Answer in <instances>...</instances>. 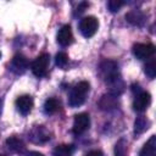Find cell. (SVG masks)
Returning a JSON list of instances; mask_svg holds the SVG:
<instances>
[{
  "instance_id": "cell-26",
  "label": "cell",
  "mask_w": 156,
  "mask_h": 156,
  "mask_svg": "<svg viewBox=\"0 0 156 156\" xmlns=\"http://www.w3.org/2000/svg\"><path fill=\"white\" fill-rule=\"evenodd\" d=\"M0 115H1V100H0Z\"/></svg>"
},
{
  "instance_id": "cell-13",
  "label": "cell",
  "mask_w": 156,
  "mask_h": 156,
  "mask_svg": "<svg viewBox=\"0 0 156 156\" xmlns=\"http://www.w3.org/2000/svg\"><path fill=\"white\" fill-rule=\"evenodd\" d=\"M6 146L9 150H11L12 152H16V154H22L26 150V145H24L23 140L15 135L6 139Z\"/></svg>"
},
{
  "instance_id": "cell-23",
  "label": "cell",
  "mask_w": 156,
  "mask_h": 156,
  "mask_svg": "<svg viewBox=\"0 0 156 156\" xmlns=\"http://www.w3.org/2000/svg\"><path fill=\"white\" fill-rule=\"evenodd\" d=\"M88 6H89V4H88V2H82V4L77 7V11H76V12H77L78 15H79V13H82V12H84V10H85Z\"/></svg>"
},
{
  "instance_id": "cell-19",
  "label": "cell",
  "mask_w": 156,
  "mask_h": 156,
  "mask_svg": "<svg viewBox=\"0 0 156 156\" xmlns=\"http://www.w3.org/2000/svg\"><path fill=\"white\" fill-rule=\"evenodd\" d=\"M144 72L145 74L150 78V79H154L155 76H156V61L154 57L149 58V61L146 62L145 67H144Z\"/></svg>"
},
{
  "instance_id": "cell-14",
  "label": "cell",
  "mask_w": 156,
  "mask_h": 156,
  "mask_svg": "<svg viewBox=\"0 0 156 156\" xmlns=\"http://www.w3.org/2000/svg\"><path fill=\"white\" fill-rule=\"evenodd\" d=\"M139 156H156V136L151 135L150 139L141 147Z\"/></svg>"
},
{
  "instance_id": "cell-10",
  "label": "cell",
  "mask_w": 156,
  "mask_h": 156,
  "mask_svg": "<svg viewBox=\"0 0 156 156\" xmlns=\"http://www.w3.org/2000/svg\"><path fill=\"white\" fill-rule=\"evenodd\" d=\"M16 108L17 111L26 116L28 115L30 111H32V107H33V98L30 95H21L16 99Z\"/></svg>"
},
{
  "instance_id": "cell-20",
  "label": "cell",
  "mask_w": 156,
  "mask_h": 156,
  "mask_svg": "<svg viewBox=\"0 0 156 156\" xmlns=\"http://www.w3.org/2000/svg\"><path fill=\"white\" fill-rule=\"evenodd\" d=\"M55 63L56 66H58L60 68H65L68 63V56L65 52H58L55 57Z\"/></svg>"
},
{
  "instance_id": "cell-4",
  "label": "cell",
  "mask_w": 156,
  "mask_h": 156,
  "mask_svg": "<svg viewBox=\"0 0 156 156\" xmlns=\"http://www.w3.org/2000/svg\"><path fill=\"white\" fill-rule=\"evenodd\" d=\"M98 28H99V21L94 16L84 17L79 22V30H80L82 35L85 37V38L93 37L96 33Z\"/></svg>"
},
{
  "instance_id": "cell-27",
  "label": "cell",
  "mask_w": 156,
  "mask_h": 156,
  "mask_svg": "<svg viewBox=\"0 0 156 156\" xmlns=\"http://www.w3.org/2000/svg\"><path fill=\"white\" fill-rule=\"evenodd\" d=\"M0 156H6V155H0Z\"/></svg>"
},
{
  "instance_id": "cell-7",
  "label": "cell",
  "mask_w": 156,
  "mask_h": 156,
  "mask_svg": "<svg viewBox=\"0 0 156 156\" xmlns=\"http://www.w3.org/2000/svg\"><path fill=\"white\" fill-rule=\"evenodd\" d=\"M28 65H29V63H28L27 57L23 56V55H21V54H17V55H15L13 58L11 60L9 68H10V71L13 72L15 74H22V73H24V72L27 71Z\"/></svg>"
},
{
  "instance_id": "cell-21",
  "label": "cell",
  "mask_w": 156,
  "mask_h": 156,
  "mask_svg": "<svg viewBox=\"0 0 156 156\" xmlns=\"http://www.w3.org/2000/svg\"><path fill=\"white\" fill-rule=\"evenodd\" d=\"M126 141L124 139H121L117 141V144L115 145V155L116 156H126Z\"/></svg>"
},
{
  "instance_id": "cell-9",
  "label": "cell",
  "mask_w": 156,
  "mask_h": 156,
  "mask_svg": "<svg viewBox=\"0 0 156 156\" xmlns=\"http://www.w3.org/2000/svg\"><path fill=\"white\" fill-rule=\"evenodd\" d=\"M29 139L35 144H43L50 140V133L44 126H37L29 132Z\"/></svg>"
},
{
  "instance_id": "cell-16",
  "label": "cell",
  "mask_w": 156,
  "mask_h": 156,
  "mask_svg": "<svg viewBox=\"0 0 156 156\" xmlns=\"http://www.w3.org/2000/svg\"><path fill=\"white\" fill-rule=\"evenodd\" d=\"M73 151H74L73 145L61 144L54 149L52 156H73Z\"/></svg>"
},
{
  "instance_id": "cell-11",
  "label": "cell",
  "mask_w": 156,
  "mask_h": 156,
  "mask_svg": "<svg viewBox=\"0 0 156 156\" xmlns=\"http://www.w3.org/2000/svg\"><path fill=\"white\" fill-rule=\"evenodd\" d=\"M57 43L61 46H68L73 43V33L68 24L62 26L57 32Z\"/></svg>"
},
{
  "instance_id": "cell-22",
  "label": "cell",
  "mask_w": 156,
  "mask_h": 156,
  "mask_svg": "<svg viewBox=\"0 0 156 156\" xmlns=\"http://www.w3.org/2000/svg\"><path fill=\"white\" fill-rule=\"evenodd\" d=\"M124 5V1H121V0H110L107 2V7L111 12H117L119 11V9Z\"/></svg>"
},
{
  "instance_id": "cell-1",
  "label": "cell",
  "mask_w": 156,
  "mask_h": 156,
  "mask_svg": "<svg viewBox=\"0 0 156 156\" xmlns=\"http://www.w3.org/2000/svg\"><path fill=\"white\" fill-rule=\"evenodd\" d=\"M89 83L83 80V82H79L78 84H76L71 93H69V96H68V105L71 107H78L80 105L84 104L85 99H87V95L89 93Z\"/></svg>"
},
{
  "instance_id": "cell-15",
  "label": "cell",
  "mask_w": 156,
  "mask_h": 156,
  "mask_svg": "<svg viewBox=\"0 0 156 156\" xmlns=\"http://www.w3.org/2000/svg\"><path fill=\"white\" fill-rule=\"evenodd\" d=\"M99 106L104 111H110V110H112V108H115L117 106V98L111 95V94L104 95L101 98V100L99 101Z\"/></svg>"
},
{
  "instance_id": "cell-24",
  "label": "cell",
  "mask_w": 156,
  "mask_h": 156,
  "mask_svg": "<svg viewBox=\"0 0 156 156\" xmlns=\"http://www.w3.org/2000/svg\"><path fill=\"white\" fill-rule=\"evenodd\" d=\"M85 156H104V155H102V152L100 150H91Z\"/></svg>"
},
{
  "instance_id": "cell-12",
  "label": "cell",
  "mask_w": 156,
  "mask_h": 156,
  "mask_svg": "<svg viewBox=\"0 0 156 156\" xmlns=\"http://www.w3.org/2000/svg\"><path fill=\"white\" fill-rule=\"evenodd\" d=\"M145 15L140 11V10H132L126 15V21L128 23H130L132 26H136V27H141L145 23Z\"/></svg>"
},
{
  "instance_id": "cell-25",
  "label": "cell",
  "mask_w": 156,
  "mask_h": 156,
  "mask_svg": "<svg viewBox=\"0 0 156 156\" xmlns=\"http://www.w3.org/2000/svg\"><path fill=\"white\" fill-rule=\"evenodd\" d=\"M27 156H44V155L40 154V152H38V151H30V152L27 154Z\"/></svg>"
},
{
  "instance_id": "cell-18",
  "label": "cell",
  "mask_w": 156,
  "mask_h": 156,
  "mask_svg": "<svg viewBox=\"0 0 156 156\" xmlns=\"http://www.w3.org/2000/svg\"><path fill=\"white\" fill-rule=\"evenodd\" d=\"M60 108V102L57 99L55 98H49L45 102H44V111L46 115H52L55 113L57 110Z\"/></svg>"
},
{
  "instance_id": "cell-28",
  "label": "cell",
  "mask_w": 156,
  "mask_h": 156,
  "mask_svg": "<svg viewBox=\"0 0 156 156\" xmlns=\"http://www.w3.org/2000/svg\"><path fill=\"white\" fill-rule=\"evenodd\" d=\"M0 57H1V52H0Z\"/></svg>"
},
{
  "instance_id": "cell-17",
  "label": "cell",
  "mask_w": 156,
  "mask_h": 156,
  "mask_svg": "<svg viewBox=\"0 0 156 156\" xmlns=\"http://www.w3.org/2000/svg\"><path fill=\"white\" fill-rule=\"evenodd\" d=\"M149 121L144 117V116H139L136 117L135 122H134V134L135 135H140L143 134L147 128H149Z\"/></svg>"
},
{
  "instance_id": "cell-3",
  "label": "cell",
  "mask_w": 156,
  "mask_h": 156,
  "mask_svg": "<svg viewBox=\"0 0 156 156\" xmlns=\"http://www.w3.org/2000/svg\"><path fill=\"white\" fill-rule=\"evenodd\" d=\"M50 65V56L49 54H41L39 55L30 65V69L33 72V74L38 78L44 77L48 73V68Z\"/></svg>"
},
{
  "instance_id": "cell-5",
  "label": "cell",
  "mask_w": 156,
  "mask_h": 156,
  "mask_svg": "<svg viewBox=\"0 0 156 156\" xmlns=\"http://www.w3.org/2000/svg\"><path fill=\"white\" fill-rule=\"evenodd\" d=\"M90 127V117L88 113H78L74 116L72 132L76 135H80L87 132Z\"/></svg>"
},
{
  "instance_id": "cell-6",
  "label": "cell",
  "mask_w": 156,
  "mask_h": 156,
  "mask_svg": "<svg viewBox=\"0 0 156 156\" xmlns=\"http://www.w3.org/2000/svg\"><path fill=\"white\" fill-rule=\"evenodd\" d=\"M133 55L139 60H147L151 58L155 54V46L152 44H143L136 43L133 45Z\"/></svg>"
},
{
  "instance_id": "cell-8",
  "label": "cell",
  "mask_w": 156,
  "mask_h": 156,
  "mask_svg": "<svg viewBox=\"0 0 156 156\" xmlns=\"http://www.w3.org/2000/svg\"><path fill=\"white\" fill-rule=\"evenodd\" d=\"M151 104V95L147 91H140L135 95L133 101V108L136 112H144Z\"/></svg>"
},
{
  "instance_id": "cell-2",
  "label": "cell",
  "mask_w": 156,
  "mask_h": 156,
  "mask_svg": "<svg viewBox=\"0 0 156 156\" xmlns=\"http://www.w3.org/2000/svg\"><path fill=\"white\" fill-rule=\"evenodd\" d=\"M99 73L102 78V80L106 83V85L121 77L119 71H118V65L115 61H111V60H105L100 63Z\"/></svg>"
}]
</instances>
